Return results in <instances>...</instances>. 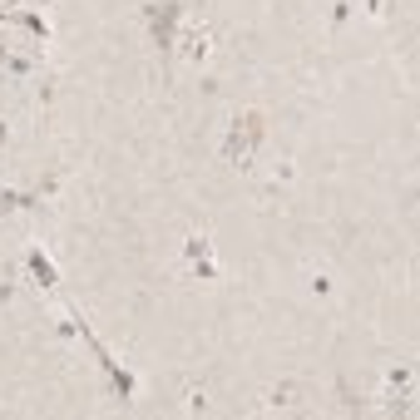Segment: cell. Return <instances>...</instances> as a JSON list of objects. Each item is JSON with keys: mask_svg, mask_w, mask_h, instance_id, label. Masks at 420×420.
Returning <instances> with one entry per match:
<instances>
[{"mask_svg": "<svg viewBox=\"0 0 420 420\" xmlns=\"http://www.w3.org/2000/svg\"><path fill=\"white\" fill-rule=\"evenodd\" d=\"M257 139H262V114H242V119L233 124V134H228V143H223V153H228V164H247V153L257 148Z\"/></svg>", "mask_w": 420, "mask_h": 420, "instance_id": "1", "label": "cell"}, {"mask_svg": "<svg viewBox=\"0 0 420 420\" xmlns=\"http://www.w3.org/2000/svg\"><path fill=\"white\" fill-rule=\"evenodd\" d=\"M178 15H183V6H164V10L153 6V35H159V45H164V49L173 45V20H178Z\"/></svg>", "mask_w": 420, "mask_h": 420, "instance_id": "2", "label": "cell"}, {"mask_svg": "<svg viewBox=\"0 0 420 420\" xmlns=\"http://www.w3.org/2000/svg\"><path fill=\"white\" fill-rule=\"evenodd\" d=\"M188 252H193V262H198V272H203V277H213V262H208V238H193V242H188Z\"/></svg>", "mask_w": 420, "mask_h": 420, "instance_id": "3", "label": "cell"}, {"mask_svg": "<svg viewBox=\"0 0 420 420\" xmlns=\"http://www.w3.org/2000/svg\"><path fill=\"white\" fill-rule=\"evenodd\" d=\"M30 267H35V277H40V282H45V287H49V282H55V267H49V262H45V257H40V252H35V257H30Z\"/></svg>", "mask_w": 420, "mask_h": 420, "instance_id": "4", "label": "cell"}]
</instances>
